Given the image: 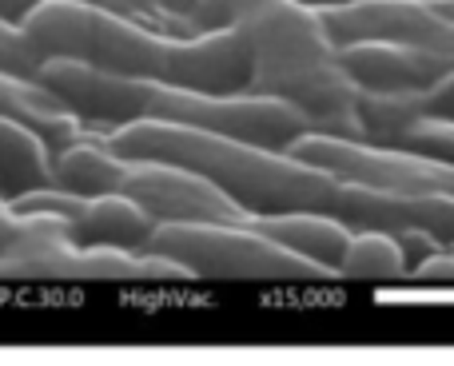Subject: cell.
Returning a JSON list of instances; mask_svg holds the SVG:
<instances>
[{
    "instance_id": "cell-1",
    "label": "cell",
    "mask_w": 454,
    "mask_h": 366,
    "mask_svg": "<svg viewBox=\"0 0 454 366\" xmlns=\"http://www.w3.org/2000/svg\"><path fill=\"white\" fill-rule=\"evenodd\" d=\"M20 28L40 60L64 56L116 76L168 80L220 96L251 92V52L235 28L176 36L92 0H48Z\"/></svg>"
},
{
    "instance_id": "cell-2",
    "label": "cell",
    "mask_w": 454,
    "mask_h": 366,
    "mask_svg": "<svg viewBox=\"0 0 454 366\" xmlns=\"http://www.w3.org/2000/svg\"><path fill=\"white\" fill-rule=\"evenodd\" d=\"M200 28H235L251 52V92L295 104L315 132L363 140L359 92L319 8L299 0H200Z\"/></svg>"
},
{
    "instance_id": "cell-3",
    "label": "cell",
    "mask_w": 454,
    "mask_h": 366,
    "mask_svg": "<svg viewBox=\"0 0 454 366\" xmlns=\"http://www.w3.org/2000/svg\"><path fill=\"white\" fill-rule=\"evenodd\" d=\"M36 80H44L72 112H80L96 128L168 120V124H192L207 128V132L243 136V140L267 144V148H291L299 136L315 132V124L295 104L263 92H200V88L168 84V80L116 76V72L64 60V56L40 64Z\"/></svg>"
},
{
    "instance_id": "cell-4",
    "label": "cell",
    "mask_w": 454,
    "mask_h": 366,
    "mask_svg": "<svg viewBox=\"0 0 454 366\" xmlns=\"http://www.w3.org/2000/svg\"><path fill=\"white\" fill-rule=\"evenodd\" d=\"M108 144L128 160H168L207 175L247 215H275L299 207L331 211L343 183L335 172L307 164L287 148H267L243 136L168 124V120H136V124L108 128Z\"/></svg>"
},
{
    "instance_id": "cell-5",
    "label": "cell",
    "mask_w": 454,
    "mask_h": 366,
    "mask_svg": "<svg viewBox=\"0 0 454 366\" xmlns=\"http://www.w3.org/2000/svg\"><path fill=\"white\" fill-rule=\"evenodd\" d=\"M148 251L188 267L192 279L212 283H331V267L311 263L299 251L255 227V215L239 223H160Z\"/></svg>"
},
{
    "instance_id": "cell-6",
    "label": "cell",
    "mask_w": 454,
    "mask_h": 366,
    "mask_svg": "<svg viewBox=\"0 0 454 366\" xmlns=\"http://www.w3.org/2000/svg\"><path fill=\"white\" fill-rule=\"evenodd\" d=\"M188 267L156 251L84 247L68 219L36 211L24 239L0 251V283H188Z\"/></svg>"
},
{
    "instance_id": "cell-7",
    "label": "cell",
    "mask_w": 454,
    "mask_h": 366,
    "mask_svg": "<svg viewBox=\"0 0 454 366\" xmlns=\"http://www.w3.org/2000/svg\"><path fill=\"white\" fill-rule=\"evenodd\" d=\"M124 191L152 211L156 223H239L251 219L220 183L168 160H132Z\"/></svg>"
},
{
    "instance_id": "cell-8",
    "label": "cell",
    "mask_w": 454,
    "mask_h": 366,
    "mask_svg": "<svg viewBox=\"0 0 454 366\" xmlns=\"http://www.w3.org/2000/svg\"><path fill=\"white\" fill-rule=\"evenodd\" d=\"M323 20L339 44L375 36L407 40L454 64V16L442 12L434 0H363L351 8H327Z\"/></svg>"
},
{
    "instance_id": "cell-9",
    "label": "cell",
    "mask_w": 454,
    "mask_h": 366,
    "mask_svg": "<svg viewBox=\"0 0 454 366\" xmlns=\"http://www.w3.org/2000/svg\"><path fill=\"white\" fill-rule=\"evenodd\" d=\"M331 211L355 231H431L434 239L454 247V195H415L343 180Z\"/></svg>"
},
{
    "instance_id": "cell-10",
    "label": "cell",
    "mask_w": 454,
    "mask_h": 366,
    "mask_svg": "<svg viewBox=\"0 0 454 366\" xmlns=\"http://www.w3.org/2000/svg\"><path fill=\"white\" fill-rule=\"evenodd\" d=\"M339 60L363 92H415V88H431L442 72L454 68L427 48L383 36L347 40L339 44Z\"/></svg>"
},
{
    "instance_id": "cell-11",
    "label": "cell",
    "mask_w": 454,
    "mask_h": 366,
    "mask_svg": "<svg viewBox=\"0 0 454 366\" xmlns=\"http://www.w3.org/2000/svg\"><path fill=\"white\" fill-rule=\"evenodd\" d=\"M0 116L24 120L28 128H36L52 152L68 148L76 140H88V136H104L108 128L88 124L80 112H72L44 80L24 76V72H8L0 68Z\"/></svg>"
},
{
    "instance_id": "cell-12",
    "label": "cell",
    "mask_w": 454,
    "mask_h": 366,
    "mask_svg": "<svg viewBox=\"0 0 454 366\" xmlns=\"http://www.w3.org/2000/svg\"><path fill=\"white\" fill-rule=\"evenodd\" d=\"M72 239L84 247H120V251H148L152 235H156V219L140 199L128 191L92 195L80 199V207L68 219Z\"/></svg>"
},
{
    "instance_id": "cell-13",
    "label": "cell",
    "mask_w": 454,
    "mask_h": 366,
    "mask_svg": "<svg viewBox=\"0 0 454 366\" xmlns=\"http://www.w3.org/2000/svg\"><path fill=\"white\" fill-rule=\"evenodd\" d=\"M255 227H263L271 239H279L283 247L299 251L311 263H323L339 275L347 247H351L355 227L343 223L335 211L319 207H299V211H275V215H255Z\"/></svg>"
},
{
    "instance_id": "cell-14",
    "label": "cell",
    "mask_w": 454,
    "mask_h": 366,
    "mask_svg": "<svg viewBox=\"0 0 454 366\" xmlns=\"http://www.w3.org/2000/svg\"><path fill=\"white\" fill-rule=\"evenodd\" d=\"M56 183V152L24 120L0 116V199L16 203Z\"/></svg>"
},
{
    "instance_id": "cell-15",
    "label": "cell",
    "mask_w": 454,
    "mask_h": 366,
    "mask_svg": "<svg viewBox=\"0 0 454 366\" xmlns=\"http://www.w3.org/2000/svg\"><path fill=\"white\" fill-rule=\"evenodd\" d=\"M128 172H132V160L112 148L108 132L88 136V140H76L56 152V187H64L72 195H84V199L124 191Z\"/></svg>"
},
{
    "instance_id": "cell-16",
    "label": "cell",
    "mask_w": 454,
    "mask_h": 366,
    "mask_svg": "<svg viewBox=\"0 0 454 366\" xmlns=\"http://www.w3.org/2000/svg\"><path fill=\"white\" fill-rule=\"evenodd\" d=\"M339 279H351V283L411 279V259H407V251H403L399 235H391V231H355L351 247H347L343 263H339Z\"/></svg>"
},
{
    "instance_id": "cell-17",
    "label": "cell",
    "mask_w": 454,
    "mask_h": 366,
    "mask_svg": "<svg viewBox=\"0 0 454 366\" xmlns=\"http://www.w3.org/2000/svg\"><path fill=\"white\" fill-rule=\"evenodd\" d=\"M112 12H124L132 20H144L152 28L176 32V36H196L200 28V0H92Z\"/></svg>"
},
{
    "instance_id": "cell-18",
    "label": "cell",
    "mask_w": 454,
    "mask_h": 366,
    "mask_svg": "<svg viewBox=\"0 0 454 366\" xmlns=\"http://www.w3.org/2000/svg\"><path fill=\"white\" fill-rule=\"evenodd\" d=\"M40 64H44V60H40L36 48L28 44L24 28H16V24L0 20V68H8V72H24V76H36Z\"/></svg>"
},
{
    "instance_id": "cell-19",
    "label": "cell",
    "mask_w": 454,
    "mask_h": 366,
    "mask_svg": "<svg viewBox=\"0 0 454 366\" xmlns=\"http://www.w3.org/2000/svg\"><path fill=\"white\" fill-rule=\"evenodd\" d=\"M411 279H415V283H439V287H454V247L431 251L423 263H415Z\"/></svg>"
},
{
    "instance_id": "cell-20",
    "label": "cell",
    "mask_w": 454,
    "mask_h": 366,
    "mask_svg": "<svg viewBox=\"0 0 454 366\" xmlns=\"http://www.w3.org/2000/svg\"><path fill=\"white\" fill-rule=\"evenodd\" d=\"M423 108H427V116L454 120V68L442 72L431 88H423Z\"/></svg>"
},
{
    "instance_id": "cell-21",
    "label": "cell",
    "mask_w": 454,
    "mask_h": 366,
    "mask_svg": "<svg viewBox=\"0 0 454 366\" xmlns=\"http://www.w3.org/2000/svg\"><path fill=\"white\" fill-rule=\"evenodd\" d=\"M40 4H48V0H0V20H8V24L20 28Z\"/></svg>"
},
{
    "instance_id": "cell-22",
    "label": "cell",
    "mask_w": 454,
    "mask_h": 366,
    "mask_svg": "<svg viewBox=\"0 0 454 366\" xmlns=\"http://www.w3.org/2000/svg\"><path fill=\"white\" fill-rule=\"evenodd\" d=\"M299 4H307V8H319V12H327V8H351V4H363V0H299Z\"/></svg>"
}]
</instances>
